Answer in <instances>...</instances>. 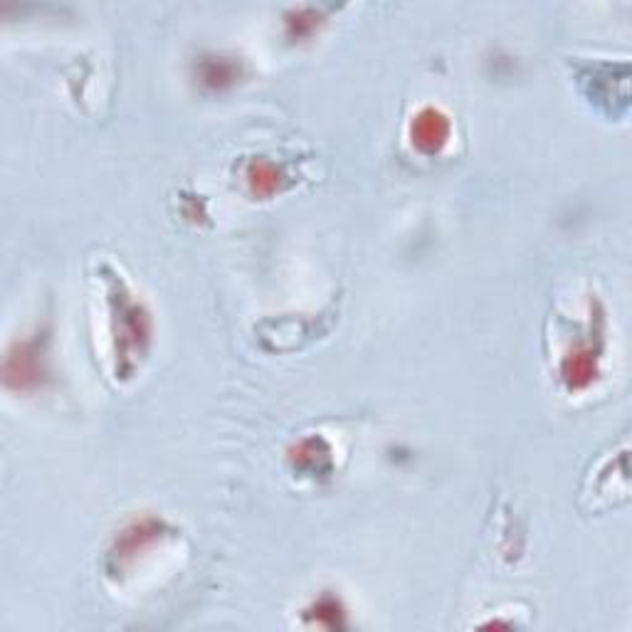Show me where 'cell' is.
Instances as JSON below:
<instances>
[{
	"label": "cell",
	"mask_w": 632,
	"mask_h": 632,
	"mask_svg": "<svg viewBox=\"0 0 632 632\" xmlns=\"http://www.w3.org/2000/svg\"><path fill=\"white\" fill-rule=\"evenodd\" d=\"M5 383L18 391H30L38 388L45 378V368H42V354L38 341H20L5 356Z\"/></svg>",
	"instance_id": "cell-1"
},
{
	"label": "cell",
	"mask_w": 632,
	"mask_h": 632,
	"mask_svg": "<svg viewBox=\"0 0 632 632\" xmlns=\"http://www.w3.org/2000/svg\"><path fill=\"white\" fill-rule=\"evenodd\" d=\"M450 131V119L437 107H423L410 121V139L423 154H437L450 141Z\"/></svg>",
	"instance_id": "cell-2"
},
{
	"label": "cell",
	"mask_w": 632,
	"mask_h": 632,
	"mask_svg": "<svg viewBox=\"0 0 632 632\" xmlns=\"http://www.w3.org/2000/svg\"><path fill=\"white\" fill-rule=\"evenodd\" d=\"M561 378L571 391H583L598 378V351L591 344L576 346L561 361Z\"/></svg>",
	"instance_id": "cell-3"
},
{
	"label": "cell",
	"mask_w": 632,
	"mask_h": 632,
	"mask_svg": "<svg viewBox=\"0 0 632 632\" xmlns=\"http://www.w3.org/2000/svg\"><path fill=\"white\" fill-rule=\"evenodd\" d=\"M119 324H121V329H117V344L121 346V349L141 351V344L149 339V319H146L141 304L131 302V299H121Z\"/></svg>",
	"instance_id": "cell-4"
},
{
	"label": "cell",
	"mask_w": 632,
	"mask_h": 632,
	"mask_svg": "<svg viewBox=\"0 0 632 632\" xmlns=\"http://www.w3.org/2000/svg\"><path fill=\"white\" fill-rule=\"evenodd\" d=\"M245 181H247V188H250L255 196L270 198V196H275V193L282 191L287 176H284V171L277 166L275 161H267V158H255V161H250V166H247Z\"/></svg>",
	"instance_id": "cell-5"
},
{
	"label": "cell",
	"mask_w": 632,
	"mask_h": 632,
	"mask_svg": "<svg viewBox=\"0 0 632 632\" xmlns=\"http://www.w3.org/2000/svg\"><path fill=\"white\" fill-rule=\"evenodd\" d=\"M158 531H161V524H158V521H154V519L134 521V524L126 526V529L119 534L117 551H114V556H117L119 561L134 556L136 551L146 549V546H149L151 541L156 539Z\"/></svg>",
	"instance_id": "cell-6"
},
{
	"label": "cell",
	"mask_w": 632,
	"mask_h": 632,
	"mask_svg": "<svg viewBox=\"0 0 632 632\" xmlns=\"http://www.w3.org/2000/svg\"><path fill=\"white\" fill-rule=\"evenodd\" d=\"M304 615H307L309 623L319 625V628H344L346 610L336 595H321L319 600H314L312 608H307Z\"/></svg>",
	"instance_id": "cell-7"
},
{
	"label": "cell",
	"mask_w": 632,
	"mask_h": 632,
	"mask_svg": "<svg viewBox=\"0 0 632 632\" xmlns=\"http://www.w3.org/2000/svg\"><path fill=\"white\" fill-rule=\"evenodd\" d=\"M237 77V67L230 60L223 57H208V60L200 62V82L208 84L213 89H223L228 84H233Z\"/></svg>",
	"instance_id": "cell-8"
}]
</instances>
